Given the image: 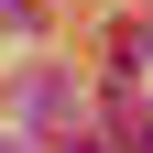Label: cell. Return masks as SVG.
Wrapping results in <instances>:
<instances>
[{
  "instance_id": "cell-1",
  "label": "cell",
  "mask_w": 153,
  "mask_h": 153,
  "mask_svg": "<svg viewBox=\"0 0 153 153\" xmlns=\"http://www.w3.org/2000/svg\"><path fill=\"white\" fill-rule=\"evenodd\" d=\"M76 153H99V142H76Z\"/></svg>"
}]
</instances>
